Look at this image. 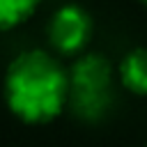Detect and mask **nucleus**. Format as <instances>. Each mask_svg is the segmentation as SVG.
Listing matches in <instances>:
<instances>
[{"instance_id": "423d86ee", "label": "nucleus", "mask_w": 147, "mask_h": 147, "mask_svg": "<svg viewBox=\"0 0 147 147\" xmlns=\"http://www.w3.org/2000/svg\"><path fill=\"white\" fill-rule=\"evenodd\" d=\"M142 2H145V5H147V0H142Z\"/></svg>"}, {"instance_id": "39448f33", "label": "nucleus", "mask_w": 147, "mask_h": 147, "mask_svg": "<svg viewBox=\"0 0 147 147\" xmlns=\"http://www.w3.org/2000/svg\"><path fill=\"white\" fill-rule=\"evenodd\" d=\"M41 0H0V30H11L25 23Z\"/></svg>"}, {"instance_id": "f03ea898", "label": "nucleus", "mask_w": 147, "mask_h": 147, "mask_svg": "<svg viewBox=\"0 0 147 147\" xmlns=\"http://www.w3.org/2000/svg\"><path fill=\"white\" fill-rule=\"evenodd\" d=\"M69 101L80 119H101L113 101V67L99 53L83 55L69 71Z\"/></svg>"}, {"instance_id": "f257e3e1", "label": "nucleus", "mask_w": 147, "mask_h": 147, "mask_svg": "<svg viewBox=\"0 0 147 147\" xmlns=\"http://www.w3.org/2000/svg\"><path fill=\"white\" fill-rule=\"evenodd\" d=\"M2 94L14 117L25 124H46L69 101V74L51 53L30 48L9 62Z\"/></svg>"}, {"instance_id": "20e7f679", "label": "nucleus", "mask_w": 147, "mask_h": 147, "mask_svg": "<svg viewBox=\"0 0 147 147\" xmlns=\"http://www.w3.org/2000/svg\"><path fill=\"white\" fill-rule=\"evenodd\" d=\"M119 78L133 94H147V48H133L124 55Z\"/></svg>"}, {"instance_id": "7ed1b4c3", "label": "nucleus", "mask_w": 147, "mask_h": 147, "mask_svg": "<svg viewBox=\"0 0 147 147\" xmlns=\"http://www.w3.org/2000/svg\"><path fill=\"white\" fill-rule=\"evenodd\" d=\"M90 37H92V18L78 5L60 7L48 23V41L64 55L83 51Z\"/></svg>"}]
</instances>
